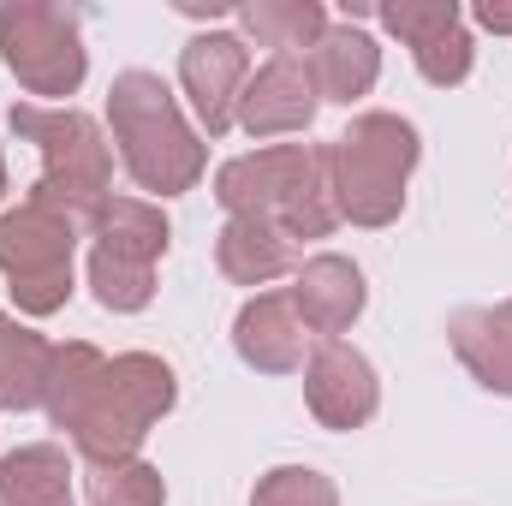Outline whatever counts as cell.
I'll return each instance as SVG.
<instances>
[{
	"instance_id": "obj_20",
	"label": "cell",
	"mask_w": 512,
	"mask_h": 506,
	"mask_svg": "<svg viewBox=\"0 0 512 506\" xmlns=\"http://www.w3.org/2000/svg\"><path fill=\"white\" fill-rule=\"evenodd\" d=\"M233 18L256 48H274V54H310L328 36L322 0H245V6H233Z\"/></svg>"
},
{
	"instance_id": "obj_9",
	"label": "cell",
	"mask_w": 512,
	"mask_h": 506,
	"mask_svg": "<svg viewBox=\"0 0 512 506\" xmlns=\"http://www.w3.org/2000/svg\"><path fill=\"white\" fill-rule=\"evenodd\" d=\"M251 84V48L233 30H203L179 48V90L191 96V114L209 137H227L239 126V96Z\"/></svg>"
},
{
	"instance_id": "obj_21",
	"label": "cell",
	"mask_w": 512,
	"mask_h": 506,
	"mask_svg": "<svg viewBox=\"0 0 512 506\" xmlns=\"http://www.w3.org/2000/svg\"><path fill=\"white\" fill-rule=\"evenodd\" d=\"M90 506H167V483L149 459H114V465H84Z\"/></svg>"
},
{
	"instance_id": "obj_12",
	"label": "cell",
	"mask_w": 512,
	"mask_h": 506,
	"mask_svg": "<svg viewBox=\"0 0 512 506\" xmlns=\"http://www.w3.org/2000/svg\"><path fill=\"white\" fill-rule=\"evenodd\" d=\"M316 108H322V90L310 78V60L274 54L268 66L251 72V84L239 96V126L251 137H298V131L316 126Z\"/></svg>"
},
{
	"instance_id": "obj_15",
	"label": "cell",
	"mask_w": 512,
	"mask_h": 506,
	"mask_svg": "<svg viewBox=\"0 0 512 506\" xmlns=\"http://www.w3.org/2000/svg\"><path fill=\"white\" fill-rule=\"evenodd\" d=\"M447 340H453V358L471 370L477 387L512 399V298L483 304V310H459L447 322Z\"/></svg>"
},
{
	"instance_id": "obj_8",
	"label": "cell",
	"mask_w": 512,
	"mask_h": 506,
	"mask_svg": "<svg viewBox=\"0 0 512 506\" xmlns=\"http://www.w3.org/2000/svg\"><path fill=\"white\" fill-rule=\"evenodd\" d=\"M0 54L30 96H78V84L90 72L78 12L54 6V0H6L0 6Z\"/></svg>"
},
{
	"instance_id": "obj_1",
	"label": "cell",
	"mask_w": 512,
	"mask_h": 506,
	"mask_svg": "<svg viewBox=\"0 0 512 506\" xmlns=\"http://www.w3.org/2000/svg\"><path fill=\"white\" fill-rule=\"evenodd\" d=\"M173 399H179L173 364H161L155 352L102 358L96 346L72 340L54 346L42 411L54 429L72 435L84 465H114V459H137L143 435L173 411Z\"/></svg>"
},
{
	"instance_id": "obj_13",
	"label": "cell",
	"mask_w": 512,
	"mask_h": 506,
	"mask_svg": "<svg viewBox=\"0 0 512 506\" xmlns=\"http://www.w3.org/2000/svg\"><path fill=\"white\" fill-rule=\"evenodd\" d=\"M304 346H310V328L292 304V286H268L251 292L245 310L233 316V352L251 364L256 376H298L304 370Z\"/></svg>"
},
{
	"instance_id": "obj_10",
	"label": "cell",
	"mask_w": 512,
	"mask_h": 506,
	"mask_svg": "<svg viewBox=\"0 0 512 506\" xmlns=\"http://www.w3.org/2000/svg\"><path fill=\"white\" fill-rule=\"evenodd\" d=\"M376 18H382V30H393L411 48L417 72L435 90H453V84L471 78L477 42L459 18V0H393V6H376Z\"/></svg>"
},
{
	"instance_id": "obj_24",
	"label": "cell",
	"mask_w": 512,
	"mask_h": 506,
	"mask_svg": "<svg viewBox=\"0 0 512 506\" xmlns=\"http://www.w3.org/2000/svg\"><path fill=\"white\" fill-rule=\"evenodd\" d=\"M0 197H6V161H0Z\"/></svg>"
},
{
	"instance_id": "obj_16",
	"label": "cell",
	"mask_w": 512,
	"mask_h": 506,
	"mask_svg": "<svg viewBox=\"0 0 512 506\" xmlns=\"http://www.w3.org/2000/svg\"><path fill=\"white\" fill-rule=\"evenodd\" d=\"M304 60H310V78H316L322 102H346V108H352L358 96H370L376 78H382V48H376V36L358 30V24H328V36H322Z\"/></svg>"
},
{
	"instance_id": "obj_14",
	"label": "cell",
	"mask_w": 512,
	"mask_h": 506,
	"mask_svg": "<svg viewBox=\"0 0 512 506\" xmlns=\"http://www.w3.org/2000/svg\"><path fill=\"white\" fill-rule=\"evenodd\" d=\"M292 304H298V316H304V328H310V334L340 340V334L364 316V304H370L364 268H358L352 256H334V251L310 256V262H298Z\"/></svg>"
},
{
	"instance_id": "obj_2",
	"label": "cell",
	"mask_w": 512,
	"mask_h": 506,
	"mask_svg": "<svg viewBox=\"0 0 512 506\" xmlns=\"http://www.w3.org/2000/svg\"><path fill=\"white\" fill-rule=\"evenodd\" d=\"M215 197H221L227 215L268 221L292 245L328 239L340 227L328 149H310V143H268V149H251V155H233L215 173Z\"/></svg>"
},
{
	"instance_id": "obj_22",
	"label": "cell",
	"mask_w": 512,
	"mask_h": 506,
	"mask_svg": "<svg viewBox=\"0 0 512 506\" xmlns=\"http://www.w3.org/2000/svg\"><path fill=\"white\" fill-rule=\"evenodd\" d=\"M251 506H340V489L310 465H274L268 477H256Z\"/></svg>"
},
{
	"instance_id": "obj_17",
	"label": "cell",
	"mask_w": 512,
	"mask_h": 506,
	"mask_svg": "<svg viewBox=\"0 0 512 506\" xmlns=\"http://www.w3.org/2000/svg\"><path fill=\"white\" fill-rule=\"evenodd\" d=\"M215 262H221V274H227L233 286L268 292L280 274L298 268V245H292L280 227H268V221L227 215V227H221V239H215Z\"/></svg>"
},
{
	"instance_id": "obj_19",
	"label": "cell",
	"mask_w": 512,
	"mask_h": 506,
	"mask_svg": "<svg viewBox=\"0 0 512 506\" xmlns=\"http://www.w3.org/2000/svg\"><path fill=\"white\" fill-rule=\"evenodd\" d=\"M48 370H54V346L0 310V411H42Z\"/></svg>"
},
{
	"instance_id": "obj_18",
	"label": "cell",
	"mask_w": 512,
	"mask_h": 506,
	"mask_svg": "<svg viewBox=\"0 0 512 506\" xmlns=\"http://www.w3.org/2000/svg\"><path fill=\"white\" fill-rule=\"evenodd\" d=\"M72 459L54 441H30L0 459V506H78L72 501Z\"/></svg>"
},
{
	"instance_id": "obj_23",
	"label": "cell",
	"mask_w": 512,
	"mask_h": 506,
	"mask_svg": "<svg viewBox=\"0 0 512 506\" xmlns=\"http://www.w3.org/2000/svg\"><path fill=\"white\" fill-rule=\"evenodd\" d=\"M477 24L495 30V36H512V0H483L477 6Z\"/></svg>"
},
{
	"instance_id": "obj_7",
	"label": "cell",
	"mask_w": 512,
	"mask_h": 506,
	"mask_svg": "<svg viewBox=\"0 0 512 506\" xmlns=\"http://www.w3.org/2000/svg\"><path fill=\"white\" fill-rule=\"evenodd\" d=\"M72 256L78 221L42 203H18L0 215V274L24 316H54L72 298Z\"/></svg>"
},
{
	"instance_id": "obj_3",
	"label": "cell",
	"mask_w": 512,
	"mask_h": 506,
	"mask_svg": "<svg viewBox=\"0 0 512 506\" xmlns=\"http://www.w3.org/2000/svg\"><path fill=\"white\" fill-rule=\"evenodd\" d=\"M108 126H114L126 173L143 191H155V197L191 191L203 179V167H209L203 137L191 131L179 96L155 72H120L114 78V90H108Z\"/></svg>"
},
{
	"instance_id": "obj_4",
	"label": "cell",
	"mask_w": 512,
	"mask_h": 506,
	"mask_svg": "<svg viewBox=\"0 0 512 506\" xmlns=\"http://www.w3.org/2000/svg\"><path fill=\"white\" fill-rule=\"evenodd\" d=\"M6 126L18 131L24 143H36L42 155V179L30 191V203L72 215L78 227H90V215L114 197V149L102 126L84 108H42V102H12Z\"/></svg>"
},
{
	"instance_id": "obj_6",
	"label": "cell",
	"mask_w": 512,
	"mask_h": 506,
	"mask_svg": "<svg viewBox=\"0 0 512 506\" xmlns=\"http://www.w3.org/2000/svg\"><path fill=\"white\" fill-rule=\"evenodd\" d=\"M167 215L143 197H108L90 215V286L102 310L137 316L155 298V262L167 256Z\"/></svg>"
},
{
	"instance_id": "obj_11",
	"label": "cell",
	"mask_w": 512,
	"mask_h": 506,
	"mask_svg": "<svg viewBox=\"0 0 512 506\" xmlns=\"http://www.w3.org/2000/svg\"><path fill=\"white\" fill-rule=\"evenodd\" d=\"M304 405L322 429H364L376 411H382V381L376 364L346 346V340H322L310 358H304Z\"/></svg>"
},
{
	"instance_id": "obj_5",
	"label": "cell",
	"mask_w": 512,
	"mask_h": 506,
	"mask_svg": "<svg viewBox=\"0 0 512 506\" xmlns=\"http://www.w3.org/2000/svg\"><path fill=\"white\" fill-rule=\"evenodd\" d=\"M423 143L417 126L399 114H358L352 126L328 143L334 173V209L352 227H393L405 209V179L417 167Z\"/></svg>"
}]
</instances>
